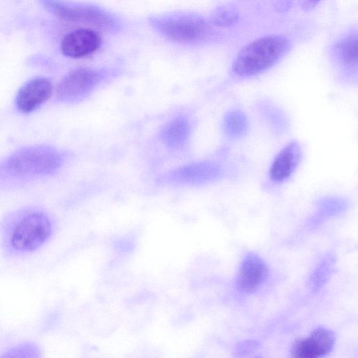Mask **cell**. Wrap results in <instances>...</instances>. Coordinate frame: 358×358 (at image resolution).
Listing matches in <instances>:
<instances>
[{
	"instance_id": "cell-9",
	"label": "cell",
	"mask_w": 358,
	"mask_h": 358,
	"mask_svg": "<svg viewBox=\"0 0 358 358\" xmlns=\"http://www.w3.org/2000/svg\"><path fill=\"white\" fill-rule=\"evenodd\" d=\"M52 90V84L48 78H34L18 91L15 99L16 106L20 112L29 113L44 103L50 97Z\"/></svg>"
},
{
	"instance_id": "cell-16",
	"label": "cell",
	"mask_w": 358,
	"mask_h": 358,
	"mask_svg": "<svg viewBox=\"0 0 358 358\" xmlns=\"http://www.w3.org/2000/svg\"><path fill=\"white\" fill-rule=\"evenodd\" d=\"M259 110L264 120L276 134L286 131L288 121L285 114L276 106L268 101L259 104Z\"/></svg>"
},
{
	"instance_id": "cell-6",
	"label": "cell",
	"mask_w": 358,
	"mask_h": 358,
	"mask_svg": "<svg viewBox=\"0 0 358 358\" xmlns=\"http://www.w3.org/2000/svg\"><path fill=\"white\" fill-rule=\"evenodd\" d=\"M335 335L324 327L315 329L308 337L296 340L291 347L293 357L316 358L329 354L335 344Z\"/></svg>"
},
{
	"instance_id": "cell-18",
	"label": "cell",
	"mask_w": 358,
	"mask_h": 358,
	"mask_svg": "<svg viewBox=\"0 0 358 358\" xmlns=\"http://www.w3.org/2000/svg\"><path fill=\"white\" fill-rule=\"evenodd\" d=\"M38 347L32 342H24L9 348L1 356L3 357H40Z\"/></svg>"
},
{
	"instance_id": "cell-1",
	"label": "cell",
	"mask_w": 358,
	"mask_h": 358,
	"mask_svg": "<svg viewBox=\"0 0 358 358\" xmlns=\"http://www.w3.org/2000/svg\"><path fill=\"white\" fill-rule=\"evenodd\" d=\"M54 225L45 211L36 208L18 210L1 224L0 236L6 252L22 255L41 248L50 238Z\"/></svg>"
},
{
	"instance_id": "cell-13",
	"label": "cell",
	"mask_w": 358,
	"mask_h": 358,
	"mask_svg": "<svg viewBox=\"0 0 358 358\" xmlns=\"http://www.w3.org/2000/svg\"><path fill=\"white\" fill-rule=\"evenodd\" d=\"M43 5L53 14L66 20L83 22L103 27L110 23L107 16L93 9L69 7L53 0H43Z\"/></svg>"
},
{
	"instance_id": "cell-2",
	"label": "cell",
	"mask_w": 358,
	"mask_h": 358,
	"mask_svg": "<svg viewBox=\"0 0 358 358\" xmlns=\"http://www.w3.org/2000/svg\"><path fill=\"white\" fill-rule=\"evenodd\" d=\"M289 48V40L282 35L261 37L245 45L236 56L231 67L238 78H249L259 75L283 57Z\"/></svg>"
},
{
	"instance_id": "cell-19",
	"label": "cell",
	"mask_w": 358,
	"mask_h": 358,
	"mask_svg": "<svg viewBox=\"0 0 358 358\" xmlns=\"http://www.w3.org/2000/svg\"><path fill=\"white\" fill-rule=\"evenodd\" d=\"M238 19V11L231 6L217 8L212 16V22L217 26L228 27L236 23Z\"/></svg>"
},
{
	"instance_id": "cell-5",
	"label": "cell",
	"mask_w": 358,
	"mask_h": 358,
	"mask_svg": "<svg viewBox=\"0 0 358 358\" xmlns=\"http://www.w3.org/2000/svg\"><path fill=\"white\" fill-rule=\"evenodd\" d=\"M158 27L169 39L183 43L201 41L210 34L207 22L197 17L169 18L160 21Z\"/></svg>"
},
{
	"instance_id": "cell-15",
	"label": "cell",
	"mask_w": 358,
	"mask_h": 358,
	"mask_svg": "<svg viewBox=\"0 0 358 358\" xmlns=\"http://www.w3.org/2000/svg\"><path fill=\"white\" fill-rule=\"evenodd\" d=\"M249 127L248 119L241 110H230L224 117L222 129L225 135L230 139L236 140L245 136Z\"/></svg>"
},
{
	"instance_id": "cell-17",
	"label": "cell",
	"mask_w": 358,
	"mask_h": 358,
	"mask_svg": "<svg viewBox=\"0 0 358 358\" xmlns=\"http://www.w3.org/2000/svg\"><path fill=\"white\" fill-rule=\"evenodd\" d=\"M333 264V258L331 256L324 257L320 262L310 278V286L313 289H317L329 279Z\"/></svg>"
},
{
	"instance_id": "cell-14",
	"label": "cell",
	"mask_w": 358,
	"mask_h": 358,
	"mask_svg": "<svg viewBox=\"0 0 358 358\" xmlns=\"http://www.w3.org/2000/svg\"><path fill=\"white\" fill-rule=\"evenodd\" d=\"M189 133L190 125L188 121L182 117H178L164 127L161 138L168 147L178 148L186 143Z\"/></svg>"
},
{
	"instance_id": "cell-12",
	"label": "cell",
	"mask_w": 358,
	"mask_h": 358,
	"mask_svg": "<svg viewBox=\"0 0 358 358\" xmlns=\"http://www.w3.org/2000/svg\"><path fill=\"white\" fill-rule=\"evenodd\" d=\"M334 57L341 71L342 78L352 80L357 76V36L350 33L340 39L334 48Z\"/></svg>"
},
{
	"instance_id": "cell-8",
	"label": "cell",
	"mask_w": 358,
	"mask_h": 358,
	"mask_svg": "<svg viewBox=\"0 0 358 358\" xmlns=\"http://www.w3.org/2000/svg\"><path fill=\"white\" fill-rule=\"evenodd\" d=\"M223 173V169L219 164L203 161L180 167L171 173L170 179L173 182L199 185L217 181Z\"/></svg>"
},
{
	"instance_id": "cell-10",
	"label": "cell",
	"mask_w": 358,
	"mask_h": 358,
	"mask_svg": "<svg viewBox=\"0 0 358 358\" xmlns=\"http://www.w3.org/2000/svg\"><path fill=\"white\" fill-rule=\"evenodd\" d=\"M302 156L301 148L296 141L287 144L275 156L269 169L270 180L277 184L287 180L299 166Z\"/></svg>"
},
{
	"instance_id": "cell-7",
	"label": "cell",
	"mask_w": 358,
	"mask_h": 358,
	"mask_svg": "<svg viewBox=\"0 0 358 358\" xmlns=\"http://www.w3.org/2000/svg\"><path fill=\"white\" fill-rule=\"evenodd\" d=\"M268 274L266 263L257 254L249 252L238 268L235 281L236 289L241 293H252L264 283Z\"/></svg>"
},
{
	"instance_id": "cell-4",
	"label": "cell",
	"mask_w": 358,
	"mask_h": 358,
	"mask_svg": "<svg viewBox=\"0 0 358 358\" xmlns=\"http://www.w3.org/2000/svg\"><path fill=\"white\" fill-rule=\"evenodd\" d=\"M101 80L96 71L81 68L66 74L57 85L59 100L65 103L77 102L87 96Z\"/></svg>"
},
{
	"instance_id": "cell-3",
	"label": "cell",
	"mask_w": 358,
	"mask_h": 358,
	"mask_svg": "<svg viewBox=\"0 0 358 358\" xmlns=\"http://www.w3.org/2000/svg\"><path fill=\"white\" fill-rule=\"evenodd\" d=\"M62 162V155L55 148L33 145L12 154L4 164V170L16 177L43 176L55 172Z\"/></svg>"
},
{
	"instance_id": "cell-20",
	"label": "cell",
	"mask_w": 358,
	"mask_h": 358,
	"mask_svg": "<svg viewBox=\"0 0 358 358\" xmlns=\"http://www.w3.org/2000/svg\"><path fill=\"white\" fill-rule=\"evenodd\" d=\"M321 0H301V8L304 10H312Z\"/></svg>"
},
{
	"instance_id": "cell-11",
	"label": "cell",
	"mask_w": 358,
	"mask_h": 358,
	"mask_svg": "<svg viewBox=\"0 0 358 358\" xmlns=\"http://www.w3.org/2000/svg\"><path fill=\"white\" fill-rule=\"evenodd\" d=\"M100 45L101 38L95 31L80 29L65 36L61 50L68 57L80 58L96 51Z\"/></svg>"
}]
</instances>
